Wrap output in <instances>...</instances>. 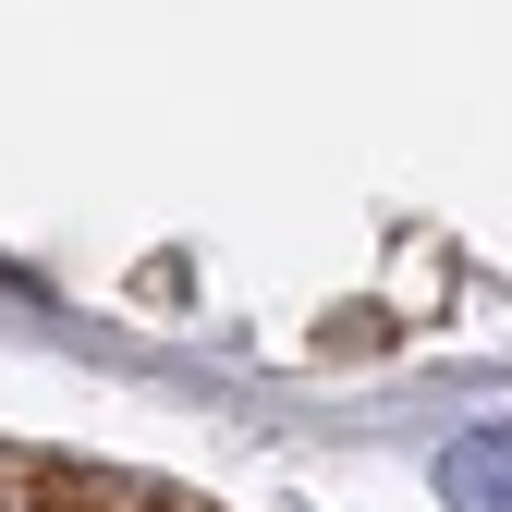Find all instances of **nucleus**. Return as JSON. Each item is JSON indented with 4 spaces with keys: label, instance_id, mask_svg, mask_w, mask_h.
Masks as SVG:
<instances>
[{
    "label": "nucleus",
    "instance_id": "obj_1",
    "mask_svg": "<svg viewBox=\"0 0 512 512\" xmlns=\"http://www.w3.org/2000/svg\"><path fill=\"white\" fill-rule=\"evenodd\" d=\"M0 512H220L196 488H171L147 464H98V452H49V439H0Z\"/></svg>",
    "mask_w": 512,
    "mask_h": 512
}]
</instances>
